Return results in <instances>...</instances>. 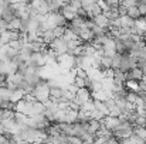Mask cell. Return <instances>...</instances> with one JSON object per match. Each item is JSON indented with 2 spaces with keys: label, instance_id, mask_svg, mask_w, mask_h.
Segmentation results:
<instances>
[{
  "label": "cell",
  "instance_id": "6da1fadb",
  "mask_svg": "<svg viewBox=\"0 0 146 144\" xmlns=\"http://www.w3.org/2000/svg\"><path fill=\"white\" fill-rule=\"evenodd\" d=\"M48 48H50V49H52V51L55 52V55H57V57L68 51L67 41H65L62 37H57V38H54V40H52V41L48 44Z\"/></svg>",
  "mask_w": 146,
  "mask_h": 144
},
{
  "label": "cell",
  "instance_id": "7a4b0ae2",
  "mask_svg": "<svg viewBox=\"0 0 146 144\" xmlns=\"http://www.w3.org/2000/svg\"><path fill=\"white\" fill-rule=\"evenodd\" d=\"M101 122H102V126H104V127H106V129H109L111 132H113V130L119 126L121 117H116V116H112V114H106L105 117L101 119Z\"/></svg>",
  "mask_w": 146,
  "mask_h": 144
},
{
  "label": "cell",
  "instance_id": "3957f363",
  "mask_svg": "<svg viewBox=\"0 0 146 144\" xmlns=\"http://www.w3.org/2000/svg\"><path fill=\"white\" fill-rule=\"evenodd\" d=\"M143 76H145V72L142 71L141 66H133V68H131L126 72V81H136V82H139V81L143 79Z\"/></svg>",
  "mask_w": 146,
  "mask_h": 144
},
{
  "label": "cell",
  "instance_id": "277c9868",
  "mask_svg": "<svg viewBox=\"0 0 146 144\" xmlns=\"http://www.w3.org/2000/svg\"><path fill=\"white\" fill-rule=\"evenodd\" d=\"M94 21H95V24H98L99 27H102V28H105L106 31L111 28V18L105 14V13H101V14H98L94 17Z\"/></svg>",
  "mask_w": 146,
  "mask_h": 144
},
{
  "label": "cell",
  "instance_id": "5b68a950",
  "mask_svg": "<svg viewBox=\"0 0 146 144\" xmlns=\"http://www.w3.org/2000/svg\"><path fill=\"white\" fill-rule=\"evenodd\" d=\"M62 14H64V17L67 18V20H72L75 16H77V9H74L70 3L68 4H65L64 7H61V10H60Z\"/></svg>",
  "mask_w": 146,
  "mask_h": 144
},
{
  "label": "cell",
  "instance_id": "8992f818",
  "mask_svg": "<svg viewBox=\"0 0 146 144\" xmlns=\"http://www.w3.org/2000/svg\"><path fill=\"white\" fill-rule=\"evenodd\" d=\"M119 20H121V27H123V28L132 30V28L136 26V20H133V18H132V17H129L128 14L121 16V17H119Z\"/></svg>",
  "mask_w": 146,
  "mask_h": 144
},
{
  "label": "cell",
  "instance_id": "52a82bcc",
  "mask_svg": "<svg viewBox=\"0 0 146 144\" xmlns=\"http://www.w3.org/2000/svg\"><path fill=\"white\" fill-rule=\"evenodd\" d=\"M102 127V122L101 119H95V117H91V120L88 122V132L92 133V134H97V132Z\"/></svg>",
  "mask_w": 146,
  "mask_h": 144
},
{
  "label": "cell",
  "instance_id": "ba28073f",
  "mask_svg": "<svg viewBox=\"0 0 146 144\" xmlns=\"http://www.w3.org/2000/svg\"><path fill=\"white\" fill-rule=\"evenodd\" d=\"M126 14H128L129 17H132L133 20H139L141 17H143L142 13H141V10H139V7H138V4L129 6V7L126 9Z\"/></svg>",
  "mask_w": 146,
  "mask_h": 144
},
{
  "label": "cell",
  "instance_id": "9c48e42d",
  "mask_svg": "<svg viewBox=\"0 0 146 144\" xmlns=\"http://www.w3.org/2000/svg\"><path fill=\"white\" fill-rule=\"evenodd\" d=\"M115 49H116V54H119V55H123V54H128L129 51H128V48L125 45V43H123V40L122 38H115Z\"/></svg>",
  "mask_w": 146,
  "mask_h": 144
},
{
  "label": "cell",
  "instance_id": "30bf717a",
  "mask_svg": "<svg viewBox=\"0 0 146 144\" xmlns=\"http://www.w3.org/2000/svg\"><path fill=\"white\" fill-rule=\"evenodd\" d=\"M20 27H21V18L16 16L13 20H10V21H9L7 30H20Z\"/></svg>",
  "mask_w": 146,
  "mask_h": 144
},
{
  "label": "cell",
  "instance_id": "8fae6325",
  "mask_svg": "<svg viewBox=\"0 0 146 144\" xmlns=\"http://www.w3.org/2000/svg\"><path fill=\"white\" fill-rule=\"evenodd\" d=\"M64 31H65V27H61V26H57L52 28V33H54V37H62L64 36Z\"/></svg>",
  "mask_w": 146,
  "mask_h": 144
},
{
  "label": "cell",
  "instance_id": "7c38bea8",
  "mask_svg": "<svg viewBox=\"0 0 146 144\" xmlns=\"http://www.w3.org/2000/svg\"><path fill=\"white\" fill-rule=\"evenodd\" d=\"M136 4H138V7H139L142 16L145 17L146 16V1H136Z\"/></svg>",
  "mask_w": 146,
  "mask_h": 144
},
{
  "label": "cell",
  "instance_id": "4fadbf2b",
  "mask_svg": "<svg viewBox=\"0 0 146 144\" xmlns=\"http://www.w3.org/2000/svg\"><path fill=\"white\" fill-rule=\"evenodd\" d=\"M138 66L142 68V71L145 72V75H146V61H143V62H138Z\"/></svg>",
  "mask_w": 146,
  "mask_h": 144
},
{
  "label": "cell",
  "instance_id": "5bb4252c",
  "mask_svg": "<svg viewBox=\"0 0 146 144\" xmlns=\"http://www.w3.org/2000/svg\"><path fill=\"white\" fill-rule=\"evenodd\" d=\"M90 1H91V3H98L99 0H90Z\"/></svg>",
  "mask_w": 146,
  "mask_h": 144
}]
</instances>
